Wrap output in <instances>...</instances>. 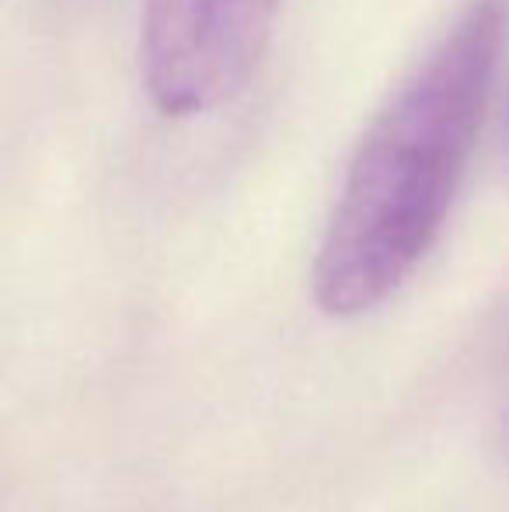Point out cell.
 Wrapping results in <instances>:
<instances>
[{"label":"cell","instance_id":"cell-1","mask_svg":"<svg viewBox=\"0 0 509 512\" xmlns=\"http://www.w3.org/2000/svg\"><path fill=\"white\" fill-rule=\"evenodd\" d=\"M506 39L509 0H464L367 122L314 255L325 314L381 307L436 248L489 119Z\"/></svg>","mask_w":509,"mask_h":512},{"label":"cell","instance_id":"cell-2","mask_svg":"<svg viewBox=\"0 0 509 512\" xmlns=\"http://www.w3.org/2000/svg\"><path fill=\"white\" fill-rule=\"evenodd\" d=\"M283 0H140V63L161 115L196 119L245 91Z\"/></svg>","mask_w":509,"mask_h":512},{"label":"cell","instance_id":"cell-3","mask_svg":"<svg viewBox=\"0 0 509 512\" xmlns=\"http://www.w3.org/2000/svg\"><path fill=\"white\" fill-rule=\"evenodd\" d=\"M509 115V112H506ZM506 154H509V119H506Z\"/></svg>","mask_w":509,"mask_h":512}]
</instances>
